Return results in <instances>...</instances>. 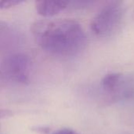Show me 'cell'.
<instances>
[{
  "label": "cell",
  "mask_w": 134,
  "mask_h": 134,
  "mask_svg": "<svg viewBox=\"0 0 134 134\" xmlns=\"http://www.w3.org/2000/svg\"><path fill=\"white\" fill-rule=\"evenodd\" d=\"M31 32L37 44L44 51L59 57H75L87 44L82 25L72 19L35 21L31 26Z\"/></svg>",
  "instance_id": "6da1fadb"
},
{
  "label": "cell",
  "mask_w": 134,
  "mask_h": 134,
  "mask_svg": "<svg viewBox=\"0 0 134 134\" xmlns=\"http://www.w3.org/2000/svg\"><path fill=\"white\" fill-rule=\"evenodd\" d=\"M68 2L64 1H36L35 9L39 15L47 17L63 11L68 7Z\"/></svg>",
  "instance_id": "8992f818"
},
{
  "label": "cell",
  "mask_w": 134,
  "mask_h": 134,
  "mask_svg": "<svg viewBox=\"0 0 134 134\" xmlns=\"http://www.w3.org/2000/svg\"><path fill=\"white\" fill-rule=\"evenodd\" d=\"M22 42L19 31L11 24L0 20V53H13Z\"/></svg>",
  "instance_id": "5b68a950"
},
{
  "label": "cell",
  "mask_w": 134,
  "mask_h": 134,
  "mask_svg": "<svg viewBox=\"0 0 134 134\" xmlns=\"http://www.w3.org/2000/svg\"><path fill=\"white\" fill-rule=\"evenodd\" d=\"M52 134H79L76 132H75L74 130H71L70 129H62L60 130H57L56 132H54Z\"/></svg>",
  "instance_id": "ba28073f"
},
{
  "label": "cell",
  "mask_w": 134,
  "mask_h": 134,
  "mask_svg": "<svg viewBox=\"0 0 134 134\" xmlns=\"http://www.w3.org/2000/svg\"><path fill=\"white\" fill-rule=\"evenodd\" d=\"M32 61L24 53L13 52L5 56L0 61V75L10 82L26 85L31 82Z\"/></svg>",
  "instance_id": "7a4b0ae2"
},
{
  "label": "cell",
  "mask_w": 134,
  "mask_h": 134,
  "mask_svg": "<svg viewBox=\"0 0 134 134\" xmlns=\"http://www.w3.org/2000/svg\"><path fill=\"white\" fill-rule=\"evenodd\" d=\"M104 92L114 100L131 99L134 97V79L120 73H110L101 80Z\"/></svg>",
  "instance_id": "277c9868"
},
{
  "label": "cell",
  "mask_w": 134,
  "mask_h": 134,
  "mask_svg": "<svg viewBox=\"0 0 134 134\" xmlns=\"http://www.w3.org/2000/svg\"><path fill=\"white\" fill-rule=\"evenodd\" d=\"M123 15L124 6L122 2L113 1L107 3L91 22L93 33L99 37L110 35L121 24Z\"/></svg>",
  "instance_id": "3957f363"
},
{
  "label": "cell",
  "mask_w": 134,
  "mask_h": 134,
  "mask_svg": "<svg viewBox=\"0 0 134 134\" xmlns=\"http://www.w3.org/2000/svg\"><path fill=\"white\" fill-rule=\"evenodd\" d=\"M20 1H0V9H7L20 4Z\"/></svg>",
  "instance_id": "52a82bcc"
}]
</instances>
